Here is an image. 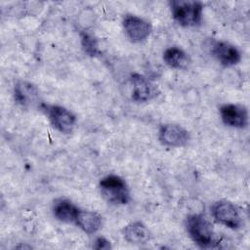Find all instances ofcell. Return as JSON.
Instances as JSON below:
<instances>
[{"instance_id":"cell-3","label":"cell","mask_w":250,"mask_h":250,"mask_svg":"<svg viewBox=\"0 0 250 250\" xmlns=\"http://www.w3.org/2000/svg\"><path fill=\"white\" fill-rule=\"evenodd\" d=\"M100 189L103 196L112 204L123 205L130 201V191L126 182L117 175H107L101 179Z\"/></svg>"},{"instance_id":"cell-7","label":"cell","mask_w":250,"mask_h":250,"mask_svg":"<svg viewBox=\"0 0 250 250\" xmlns=\"http://www.w3.org/2000/svg\"><path fill=\"white\" fill-rule=\"evenodd\" d=\"M190 139L187 129L178 124H164L159 130V140L167 146L180 147L186 146Z\"/></svg>"},{"instance_id":"cell-16","label":"cell","mask_w":250,"mask_h":250,"mask_svg":"<svg viewBox=\"0 0 250 250\" xmlns=\"http://www.w3.org/2000/svg\"><path fill=\"white\" fill-rule=\"evenodd\" d=\"M81 44L83 50L89 56H96L99 53V45L97 39L88 32H81Z\"/></svg>"},{"instance_id":"cell-6","label":"cell","mask_w":250,"mask_h":250,"mask_svg":"<svg viewBox=\"0 0 250 250\" xmlns=\"http://www.w3.org/2000/svg\"><path fill=\"white\" fill-rule=\"evenodd\" d=\"M47 112L52 125L61 133L70 134L76 124L75 115L67 108L61 105L47 107Z\"/></svg>"},{"instance_id":"cell-14","label":"cell","mask_w":250,"mask_h":250,"mask_svg":"<svg viewBox=\"0 0 250 250\" xmlns=\"http://www.w3.org/2000/svg\"><path fill=\"white\" fill-rule=\"evenodd\" d=\"M124 239L130 243H146L150 238V232L146 226L140 221L132 222L123 229Z\"/></svg>"},{"instance_id":"cell-13","label":"cell","mask_w":250,"mask_h":250,"mask_svg":"<svg viewBox=\"0 0 250 250\" xmlns=\"http://www.w3.org/2000/svg\"><path fill=\"white\" fill-rule=\"evenodd\" d=\"M79 208L70 200L60 198L55 201L53 213L57 220L63 223H75Z\"/></svg>"},{"instance_id":"cell-1","label":"cell","mask_w":250,"mask_h":250,"mask_svg":"<svg viewBox=\"0 0 250 250\" xmlns=\"http://www.w3.org/2000/svg\"><path fill=\"white\" fill-rule=\"evenodd\" d=\"M187 231L192 241L201 248H213L218 242L211 223L202 214H192L186 221Z\"/></svg>"},{"instance_id":"cell-12","label":"cell","mask_w":250,"mask_h":250,"mask_svg":"<svg viewBox=\"0 0 250 250\" xmlns=\"http://www.w3.org/2000/svg\"><path fill=\"white\" fill-rule=\"evenodd\" d=\"M75 224L86 233L93 234L102 227V217L94 211L79 209Z\"/></svg>"},{"instance_id":"cell-11","label":"cell","mask_w":250,"mask_h":250,"mask_svg":"<svg viewBox=\"0 0 250 250\" xmlns=\"http://www.w3.org/2000/svg\"><path fill=\"white\" fill-rule=\"evenodd\" d=\"M14 98L17 104L21 106L32 107L39 103V92L32 83L21 80L15 84Z\"/></svg>"},{"instance_id":"cell-8","label":"cell","mask_w":250,"mask_h":250,"mask_svg":"<svg viewBox=\"0 0 250 250\" xmlns=\"http://www.w3.org/2000/svg\"><path fill=\"white\" fill-rule=\"evenodd\" d=\"M220 115L227 126L242 129L248 125V111L244 105L226 104L220 107Z\"/></svg>"},{"instance_id":"cell-4","label":"cell","mask_w":250,"mask_h":250,"mask_svg":"<svg viewBox=\"0 0 250 250\" xmlns=\"http://www.w3.org/2000/svg\"><path fill=\"white\" fill-rule=\"evenodd\" d=\"M211 214L215 221L231 229H237L242 226V217L239 209L232 202L218 200L211 206Z\"/></svg>"},{"instance_id":"cell-5","label":"cell","mask_w":250,"mask_h":250,"mask_svg":"<svg viewBox=\"0 0 250 250\" xmlns=\"http://www.w3.org/2000/svg\"><path fill=\"white\" fill-rule=\"evenodd\" d=\"M122 23L128 38L135 43L144 41L152 31V26L148 21L135 15H126Z\"/></svg>"},{"instance_id":"cell-10","label":"cell","mask_w":250,"mask_h":250,"mask_svg":"<svg viewBox=\"0 0 250 250\" xmlns=\"http://www.w3.org/2000/svg\"><path fill=\"white\" fill-rule=\"evenodd\" d=\"M132 84V99L137 103H145L152 98L156 94V88L151 84L145 76L139 73H133L130 77Z\"/></svg>"},{"instance_id":"cell-2","label":"cell","mask_w":250,"mask_h":250,"mask_svg":"<svg viewBox=\"0 0 250 250\" xmlns=\"http://www.w3.org/2000/svg\"><path fill=\"white\" fill-rule=\"evenodd\" d=\"M173 19L182 26H195L201 22L203 5L199 1L173 0L170 2Z\"/></svg>"},{"instance_id":"cell-17","label":"cell","mask_w":250,"mask_h":250,"mask_svg":"<svg viewBox=\"0 0 250 250\" xmlns=\"http://www.w3.org/2000/svg\"><path fill=\"white\" fill-rule=\"evenodd\" d=\"M93 247L95 249H110L111 244H110V241L107 240L106 238H104L103 236H99L95 240V244L93 245Z\"/></svg>"},{"instance_id":"cell-15","label":"cell","mask_w":250,"mask_h":250,"mask_svg":"<svg viewBox=\"0 0 250 250\" xmlns=\"http://www.w3.org/2000/svg\"><path fill=\"white\" fill-rule=\"evenodd\" d=\"M165 63L175 69H186L190 63L188 55L179 47H170L163 53Z\"/></svg>"},{"instance_id":"cell-9","label":"cell","mask_w":250,"mask_h":250,"mask_svg":"<svg viewBox=\"0 0 250 250\" xmlns=\"http://www.w3.org/2000/svg\"><path fill=\"white\" fill-rule=\"evenodd\" d=\"M211 52L216 60L225 66L237 64L241 60L239 50L234 45L226 41H216L212 45Z\"/></svg>"}]
</instances>
